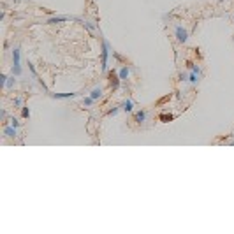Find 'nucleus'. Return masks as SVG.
<instances>
[{
	"instance_id": "nucleus-1",
	"label": "nucleus",
	"mask_w": 234,
	"mask_h": 234,
	"mask_svg": "<svg viewBox=\"0 0 234 234\" xmlns=\"http://www.w3.org/2000/svg\"><path fill=\"white\" fill-rule=\"evenodd\" d=\"M101 42H102V48H101V69H102V72H107L109 53L113 51V48H111V44H109V41H107L106 37H102Z\"/></svg>"
},
{
	"instance_id": "nucleus-2",
	"label": "nucleus",
	"mask_w": 234,
	"mask_h": 234,
	"mask_svg": "<svg viewBox=\"0 0 234 234\" xmlns=\"http://www.w3.org/2000/svg\"><path fill=\"white\" fill-rule=\"evenodd\" d=\"M174 37H176V42L185 44V42L188 41V30L183 28L181 25H176V27H174Z\"/></svg>"
},
{
	"instance_id": "nucleus-3",
	"label": "nucleus",
	"mask_w": 234,
	"mask_h": 234,
	"mask_svg": "<svg viewBox=\"0 0 234 234\" xmlns=\"http://www.w3.org/2000/svg\"><path fill=\"white\" fill-rule=\"evenodd\" d=\"M63 21H83V20L76 18V16H51L46 23L48 25H56V23H63Z\"/></svg>"
},
{
	"instance_id": "nucleus-4",
	"label": "nucleus",
	"mask_w": 234,
	"mask_h": 234,
	"mask_svg": "<svg viewBox=\"0 0 234 234\" xmlns=\"http://www.w3.org/2000/svg\"><path fill=\"white\" fill-rule=\"evenodd\" d=\"M4 136H5L7 139H16V137H18V129L12 127V125H5V127H4Z\"/></svg>"
},
{
	"instance_id": "nucleus-5",
	"label": "nucleus",
	"mask_w": 234,
	"mask_h": 234,
	"mask_svg": "<svg viewBox=\"0 0 234 234\" xmlns=\"http://www.w3.org/2000/svg\"><path fill=\"white\" fill-rule=\"evenodd\" d=\"M120 76L118 74H114V72H109V86H111V90H118V86H120Z\"/></svg>"
},
{
	"instance_id": "nucleus-6",
	"label": "nucleus",
	"mask_w": 234,
	"mask_h": 234,
	"mask_svg": "<svg viewBox=\"0 0 234 234\" xmlns=\"http://www.w3.org/2000/svg\"><path fill=\"white\" fill-rule=\"evenodd\" d=\"M78 95H79L78 92H69V93H51V97H53V99H60V101L74 99V97H78Z\"/></svg>"
},
{
	"instance_id": "nucleus-7",
	"label": "nucleus",
	"mask_w": 234,
	"mask_h": 234,
	"mask_svg": "<svg viewBox=\"0 0 234 234\" xmlns=\"http://www.w3.org/2000/svg\"><path fill=\"white\" fill-rule=\"evenodd\" d=\"M118 76H120L122 81H127V79L130 78V67H129V65H122V69L118 71Z\"/></svg>"
},
{
	"instance_id": "nucleus-8",
	"label": "nucleus",
	"mask_w": 234,
	"mask_h": 234,
	"mask_svg": "<svg viewBox=\"0 0 234 234\" xmlns=\"http://www.w3.org/2000/svg\"><path fill=\"white\" fill-rule=\"evenodd\" d=\"M12 65H21V50L18 46L12 48Z\"/></svg>"
},
{
	"instance_id": "nucleus-9",
	"label": "nucleus",
	"mask_w": 234,
	"mask_h": 234,
	"mask_svg": "<svg viewBox=\"0 0 234 234\" xmlns=\"http://www.w3.org/2000/svg\"><path fill=\"white\" fill-rule=\"evenodd\" d=\"M146 116H148L146 111H144V109H139V111H136V114H134V120L137 123H144L146 122Z\"/></svg>"
},
{
	"instance_id": "nucleus-10",
	"label": "nucleus",
	"mask_w": 234,
	"mask_h": 234,
	"mask_svg": "<svg viewBox=\"0 0 234 234\" xmlns=\"http://www.w3.org/2000/svg\"><path fill=\"white\" fill-rule=\"evenodd\" d=\"M102 93H104V90H102L101 86H95V88H93L88 95H90L92 99H95V101H101V99H102Z\"/></svg>"
},
{
	"instance_id": "nucleus-11",
	"label": "nucleus",
	"mask_w": 234,
	"mask_h": 234,
	"mask_svg": "<svg viewBox=\"0 0 234 234\" xmlns=\"http://www.w3.org/2000/svg\"><path fill=\"white\" fill-rule=\"evenodd\" d=\"M120 106H122V111H125V113H132V111H134V102L130 101V99L123 101Z\"/></svg>"
},
{
	"instance_id": "nucleus-12",
	"label": "nucleus",
	"mask_w": 234,
	"mask_h": 234,
	"mask_svg": "<svg viewBox=\"0 0 234 234\" xmlns=\"http://www.w3.org/2000/svg\"><path fill=\"white\" fill-rule=\"evenodd\" d=\"M201 78H203V76H201V74H197V72H190V74H188V83H190V85H197V83L201 81Z\"/></svg>"
},
{
	"instance_id": "nucleus-13",
	"label": "nucleus",
	"mask_w": 234,
	"mask_h": 234,
	"mask_svg": "<svg viewBox=\"0 0 234 234\" xmlns=\"http://www.w3.org/2000/svg\"><path fill=\"white\" fill-rule=\"evenodd\" d=\"M95 102H97L95 99H92L90 95H86V97H83V107H92Z\"/></svg>"
},
{
	"instance_id": "nucleus-14",
	"label": "nucleus",
	"mask_w": 234,
	"mask_h": 234,
	"mask_svg": "<svg viewBox=\"0 0 234 234\" xmlns=\"http://www.w3.org/2000/svg\"><path fill=\"white\" fill-rule=\"evenodd\" d=\"M159 120H160L162 123H169V122H173L174 120V116L173 114H169V113H162V114L159 116Z\"/></svg>"
},
{
	"instance_id": "nucleus-15",
	"label": "nucleus",
	"mask_w": 234,
	"mask_h": 234,
	"mask_svg": "<svg viewBox=\"0 0 234 234\" xmlns=\"http://www.w3.org/2000/svg\"><path fill=\"white\" fill-rule=\"evenodd\" d=\"M16 78H18V76H14V74H12V76H9V78H7V81H5V86H4V88H7V90H9V88H12V86L16 85Z\"/></svg>"
},
{
	"instance_id": "nucleus-16",
	"label": "nucleus",
	"mask_w": 234,
	"mask_h": 234,
	"mask_svg": "<svg viewBox=\"0 0 234 234\" xmlns=\"http://www.w3.org/2000/svg\"><path fill=\"white\" fill-rule=\"evenodd\" d=\"M11 71H12V74H14V76H21V74H23L21 65H12V67H11Z\"/></svg>"
},
{
	"instance_id": "nucleus-17",
	"label": "nucleus",
	"mask_w": 234,
	"mask_h": 234,
	"mask_svg": "<svg viewBox=\"0 0 234 234\" xmlns=\"http://www.w3.org/2000/svg\"><path fill=\"white\" fill-rule=\"evenodd\" d=\"M120 109H122V106H114V107H111V109L107 111V116H116V114L120 113Z\"/></svg>"
},
{
	"instance_id": "nucleus-18",
	"label": "nucleus",
	"mask_w": 234,
	"mask_h": 234,
	"mask_svg": "<svg viewBox=\"0 0 234 234\" xmlns=\"http://www.w3.org/2000/svg\"><path fill=\"white\" fill-rule=\"evenodd\" d=\"M81 23H83V25H85V28H86V30H90V32H93V30H95V28H97V27L93 25L92 21H85V20H83Z\"/></svg>"
},
{
	"instance_id": "nucleus-19",
	"label": "nucleus",
	"mask_w": 234,
	"mask_h": 234,
	"mask_svg": "<svg viewBox=\"0 0 234 234\" xmlns=\"http://www.w3.org/2000/svg\"><path fill=\"white\" fill-rule=\"evenodd\" d=\"M21 116H23L25 120H27V118H30V109H28L27 106H23V107H21Z\"/></svg>"
},
{
	"instance_id": "nucleus-20",
	"label": "nucleus",
	"mask_w": 234,
	"mask_h": 234,
	"mask_svg": "<svg viewBox=\"0 0 234 234\" xmlns=\"http://www.w3.org/2000/svg\"><path fill=\"white\" fill-rule=\"evenodd\" d=\"M14 107H23V99L21 97H14Z\"/></svg>"
},
{
	"instance_id": "nucleus-21",
	"label": "nucleus",
	"mask_w": 234,
	"mask_h": 234,
	"mask_svg": "<svg viewBox=\"0 0 234 234\" xmlns=\"http://www.w3.org/2000/svg\"><path fill=\"white\" fill-rule=\"evenodd\" d=\"M9 125H12V127H16V129H18V127H20V122H18L16 118H11V120H9Z\"/></svg>"
},
{
	"instance_id": "nucleus-22",
	"label": "nucleus",
	"mask_w": 234,
	"mask_h": 234,
	"mask_svg": "<svg viewBox=\"0 0 234 234\" xmlns=\"http://www.w3.org/2000/svg\"><path fill=\"white\" fill-rule=\"evenodd\" d=\"M7 74H0V83H2V86H5V81H7Z\"/></svg>"
},
{
	"instance_id": "nucleus-23",
	"label": "nucleus",
	"mask_w": 234,
	"mask_h": 234,
	"mask_svg": "<svg viewBox=\"0 0 234 234\" xmlns=\"http://www.w3.org/2000/svg\"><path fill=\"white\" fill-rule=\"evenodd\" d=\"M28 69L32 71V74H34L35 78H39V76H37V71H35V67H34V63H30V62H28Z\"/></svg>"
},
{
	"instance_id": "nucleus-24",
	"label": "nucleus",
	"mask_w": 234,
	"mask_h": 234,
	"mask_svg": "<svg viewBox=\"0 0 234 234\" xmlns=\"http://www.w3.org/2000/svg\"><path fill=\"white\" fill-rule=\"evenodd\" d=\"M113 56H114V58H116L118 62H123V56L120 55V53H116V51H113Z\"/></svg>"
},
{
	"instance_id": "nucleus-25",
	"label": "nucleus",
	"mask_w": 234,
	"mask_h": 234,
	"mask_svg": "<svg viewBox=\"0 0 234 234\" xmlns=\"http://www.w3.org/2000/svg\"><path fill=\"white\" fill-rule=\"evenodd\" d=\"M180 81H187V83H188V74H180Z\"/></svg>"
},
{
	"instance_id": "nucleus-26",
	"label": "nucleus",
	"mask_w": 234,
	"mask_h": 234,
	"mask_svg": "<svg viewBox=\"0 0 234 234\" xmlns=\"http://www.w3.org/2000/svg\"><path fill=\"white\" fill-rule=\"evenodd\" d=\"M220 2H224V0H220Z\"/></svg>"
},
{
	"instance_id": "nucleus-27",
	"label": "nucleus",
	"mask_w": 234,
	"mask_h": 234,
	"mask_svg": "<svg viewBox=\"0 0 234 234\" xmlns=\"http://www.w3.org/2000/svg\"><path fill=\"white\" fill-rule=\"evenodd\" d=\"M232 41H234V37H232Z\"/></svg>"
}]
</instances>
